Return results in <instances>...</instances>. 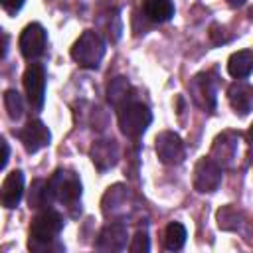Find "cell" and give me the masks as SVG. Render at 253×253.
Returning <instances> with one entry per match:
<instances>
[{
	"label": "cell",
	"instance_id": "obj_1",
	"mask_svg": "<svg viewBox=\"0 0 253 253\" xmlns=\"http://www.w3.org/2000/svg\"><path fill=\"white\" fill-rule=\"evenodd\" d=\"M63 229L61 213L53 210L40 211L30 223V241L28 247L32 251H47V249H61V245H53L57 235Z\"/></svg>",
	"mask_w": 253,
	"mask_h": 253
},
{
	"label": "cell",
	"instance_id": "obj_2",
	"mask_svg": "<svg viewBox=\"0 0 253 253\" xmlns=\"http://www.w3.org/2000/svg\"><path fill=\"white\" fill-rule=\"evenodd\" d=\"M71 57L85 69H97L105 57V42L93 30H85L71 47Z\"/></svg>",
	"mask_w": 253,
	"mask_h": 253
},
{
	"label": "cell",
	"instance_id": "obj_3",
	"mask_svg": "<svg viewBox=\"0 0 253 253\" xmlns=\"http://www.w3.org/2000/svg\"><path fill=\"white\" fill-rule=\"evenodd\" d=\"M150 123H152L150 109L144 103L136 101V99L128 101L126 105H123L119 109V126H121V132L125 136H128V138H138L148 128Z\"/></svg>",
	"mask_w": 253,
	"mask_h": 253
},
{
	"label": "cell",
	"instance_id": "obj_4",
	"mask_svg": "<svg viewBox=\"0 0 253 253\" xmlns=\"http://www.w3.org/2000/svg\"><path fill=\"white\" fill-rule=\"evenodd\" d=\"M47 184H49V192H51L53 202H59L67 208L77 206V202L81 198V182H79V176L75 172L57 170L47 180Z\"/></svg>",
	"mask_w": 253,
	"mask_h": 253
},
{
	"label": "cell",
	"instance_id": "obj_5",
	"mask_svg": "<svg viewBox=\"0 0 253 253\" xmlns=\"http://www.w3.org/2000/svg\"><path fill=\"white\" fill-rule=\"evenodd\" d=\"M221 184V164L211 156H204L194 166V188L200 194H211Z\"/></svg>",
	"mask_w": 253,
	"mask_h": 253
},
{
	"label": "cell",
	"instance_id": "obj_6",
	"mask_svg": "<svg viewBox=\"0 0 253 253\" xmlns=\"http://www.w3.org/2000/svg\"><path fill=\"white\" fill-rule=\"evenodd\" d=\"M24 89L32 109L40 111L45 99V67L42 63H30L24 73Z\"/></svg>",
	"mask_w": 253,
	"mask_h": 253
},
{
	"label": "cell",
	"instance_id": "obj_7",
	"mask_svg": "<svg viewBox=\"0 0 253 253\" xmlns=\"http://www.w3.org/2000/svg\"><path fill=\"white\" fill-rule=\"evenodd\" d=\"M20 51L26 59H38L40 55H43L45 45H47V34L43 30L42 24H28L24 28V32L20 34Z\"/></svg>",
	"mask_w": 253,
	"mask_h": 253
},
{
	"label": "cell",
	"instance_id": "obj_8",
	"mask_svg": "<svg viewBox=\"0 0 253 253\" xmlns=\"http://www.w3.org/2000/svg\"><path fill=\"white\" fill-rule=\"evenodd\" d=\"M190 95L200 109L211 113L215 109V79L210 73L196 75L190 81Z\"/></svg>",
	"mask_w": 253,
	"mask_h": 253
},
{
	"label": "cell",
	"instance_id": "obj_9",
	"mask_svg": "<svg viewBox=\"0 0 253 253\" xmlns=\"http://www.w3.org/2000/svg\"><path fill=\"white\" fill-rule=\"evenodd\" d=\"M156 154H158V160L162 164H180L184 160V142L182 138L172 132V130H164L156 136Z\"/></svg>",
	"mask_w": 253,
	"mask_h": 253
},
{
	"label": "cell",
	"instance_id": "obj_10",
	"mask_svg": "<svg viewBox=\"0 0 253 253\" xmlns=\"http://www.w3.org/2000/svg\"><path fill=\"white\" fill-rule=\"evenodd\" d=\"M16 136L20 138V142L24 144V148H26L30 154H34V152L45 148V146L49 144V140H51L49 128H47L42 121H38V119H36V121H30L24 128H20V130L16 132Z\"/></svg>",
	"mask_w": 253,
	"mask_h": 253
},
{
	"label": "cell",
	"instance_id": "obj_11",
	"mask_svg": "<svg viewBox=\"0 0 253 253\" xmlns=\"http://www.w3.org/2000/svg\"><path fill=\"white\" fill-rule=\"evenodd\" d=\"M126 237H128V229L125 223H109L101 229L95 247L99 251H121L126 247Z\"/></svg>",
	"mask_w": 253,
	"mask_h": 253
},
{
	"label": "cell",
	"instance_id": "obj_12",
	"mask_svg": "<svg viewBox=\"0 0 253 253\" xmlns=\"http://www.w3.org/2000/svg\"><path fill=\"white\" fill-rule=\"evenodd\" d=\"M227 101L239 117L249 115L253 111V85H249L245 81L231 83L227 89Z\"/></svg>",
	"mask_w": 253,
	"mask_h": 253
},
{
	"label": "cell",
	"instance_id": "obj_13",
	"mask_svg": "<svg viewBox=\"0 0 253 253\" xmlns=\"http://www.w3.org/2000/svg\"><path fill=\"white\" fill-rule=\"evenodd\" d=\"M89 154H91L93 164L101 172H105V170H109V168H113L117 164V160H119V146H117V142L113 138L95 140L91 150H89Z\"/></svg>",
	"mask_w": 253,
	"mask_h": 253
},
{
	"label": "cell",
	"instance_id": "obj_14",
	"mask_svg": "<svg viewBox=\"0 0 253 253\" xmlns=\"http://www.w3.org/2000/svg\"><path fill=\"white\" fill-rule=\"evenodd\" d=\"M237 138L239 134L235 132H223L219 134L215 140H213V146H211V158L221 164V166H231L233 160H235V154H237Z\"/></svg>",
	"mask_w": 253,
	"mask_h": 253
},
{
	"label": "cell",
	"instance_id": "obj_15",
	"mask_svg": "<svg viewBox=\"0 0 253 253\" xmlns=\"http://www.w3.org/2000/svg\"><path fill=\"white\" fill-rule=\"evenodd\" d=\"M24 194V172L22 170H12L4 182H2V206L12 210L20 204Z\"/></svg>",
	"mask_w": 253,
	"mask_h": 253
},
{
	"label": "cell",
	"instance_id": "obj_16",
	"mask_svg": "<svg viewBox=\"0 0 253 253\" xmlns=\"http://www.w3.org/2000/svg\"><path fill=\"white\" fill-rule=\"evenodd\" d=\"M126 204H128V192L121 184L113 186L107 190L103 198V211L109 217H119L126 213Z\"/></svg>",
	"mask_w": 253,
	"mask_h": 253
},
{
	"label": "cell",
	"instance_id": "obj_17",
	"mask_svg": "<svg viewBox=\"0 0 253 253\" xmlns=\"http://www.w3.org/2000/svg\"><path fill=\"white\" fill-rule=\"evenodd\" d=\"M132 87H130V83H128V79L126 77H115L111 83H109V87H107V99H109V103L119 111L123 105H126L128 101H132Z\"/></svg>",
	"mask_w": 253,
	"mask_h": 253
},
{
	"label": "cell",
	"instance_id": "obj_18",
	"mask_svg": "<svg viewBox=\"0 0 253 253\" xmlns=\"http://www.w3.org/2000/svg\"><path fill=\"white\" fill-rule=\"evenodd\" d=\"M227 71L235 79L249 77L251 71H253V51L251 49H241V51L231 53V57L227 61Z\"/></svg>",
	"mask_w": 253,
	"mask_h": 253
},
{
	"label": "cell",
	"instance_id": "obj_19",
	"mask_svg": "<svg viewBox=\"0 0 253 253\" xmlns=\"http://www.w3.org/2000/svg\"><path fill=\"white\" fill-rule=\"evenodd\" d=\"M142 10L150 22L162 24L174 16V2L172 0H144Z\"/></svg>",
	"mask_w": 253,
	"mask_h": 253
},
{
	"label": "cell",
	"instance_id": "obj_20",
	"mask_svg": "<svg viewBox=\"0 0 253 253\" xmlns=\"http://www.w3.org/2000/svg\"><path fill=\"white\" fill-rule=\"evenodd\" d=\"M215 217H217V225L223 231H237L241 227V221H243V213L235 206H231V204L219 208Z\"/></svg>",
	"mask_w": 253,
	"mask_h": 253
},
{
	"label": "cell",
	"instance_id": "obj_21",
	"mask_svg": "<svg viewBox=\"0 0 253 253\" xmlns=\"http://www.w3.org/2000/svg\"><path fill=\"white\" fill-rule=\"evenodd\" d=\"M186 227L180 223V221H172L166 225V231H164V249L166 251H180L186 243Z\"/></svg>",
	"mask_w": 253,
	"mask_h": 253
},
{
	"label": "cell",
	"instance_id": "obj_22",
	"mask_svg": "<svg viewBox=\"0 0 253 253\" xmlns=\"http://www.w3.org/2000/svg\"><path fill=\"white\" fill-rule=\"evenodd\" d=\"M51 202H53V198H51L47 180H34L32 192H30V198H28L30 208H47Z\"/></svg>",
	"mask_w": 253,
	"mask_h": 253
},
{
	"label": "cell",
	"instance_id": "obj_23",
	"mask_svg": "<svg viewBox=\"0 0 253 253\" xmlns=\"http://www.w3.org/2000/svg\"><path fill=\"white\" fill-rule=\"evenodd\" d=\"M4 107H6V111H8V117H10L12 121H18V119L22 117V113H24V103H22L20 93L14 91V89H8V91L4 93Z\"/></svg>",
	"mask_w": 253,
	"mask_h": 253
},
{
	"label": "cell",
	"instance_id": "obj_24",
	"mask_svg": "<svg viewBox=\"0 0 253 253\" xmlns=\"http://www.w3.org/2000/svg\"><path fill=\"white\" fill-rule=\"evenodd\" d=\"M128 249H130L132 253H146V251L150 249V241H148V233H146L144 229H138V231L134 233V237H132V241H130V245H128Z\"/></svg>",
	"mask_w": 253,
	"mask_h": 253
},
{
	"label": "cell",
	"instance_id": "obj_25",
	"mask_svg": "<svg viewBox=\"0 0 253 253\" xmlns=\"http://www.w3.org/2000/svg\"><path fill=\"white\" fill-rule=\"evenodd\" d=\"M223 32H225V30H223L219 24H213V26L210 28V40H211L215 45H219V43H225V42H227V38L223 36Z\"/></svg>",
	"mask_w": 253,
	"mask_h": 253
},
{
	"label": "cell",
	"instance_id": "obj_26",
	"mask_svg": "<svg viewBox=\"0 0 253 253\" xmlns=\"http://www.w3.org/2000/svg\"><path fill=\"white\" fill-rule=\"evenodd\" d=\"M0 2H2V8H4L8 14H16V12L24 6L26 0H0Z\"/></svg>",
	"mask_w": 253,
	"mask_h": 253
},
{
	"label": "cell",
	"instance_id": "obj_27",
	"mask_svg": "<svg viewBox=\"0 0 253 253\" xmlns=\"http://www.w3.org/2000/svg\"><path fill=\"white\" fill-rule=\"evenodd\" d=\"M8 156H10V148H8V142L2 138V162H0V168H6Z\"/></svg>",
	"mask_w": 253,
	"mask_h": 253
},
{
	"label": "cell",
	"instance_id": "obj_28",
	"mask_svg": "<svg viewBox=\"0 0 253 253\" xmlns=\"http://www.w3.org/2000/svg\"><path fill=\"white\" fill-rule=\"evenodd\" d=\"M227 4L237 8V6H243V4H245V0H227Z\"/></svg>",
	"mask_w": 253,
	"mask_h": 253
},
{
	"label": "cell",
	"instance_id": "obj_29",
	"mask_svg": "<svg viewBox=\"0 0 253 253\" xmlns=\"http://www.w3.org/2000/svg\"><path fill=\"white\" fill-rule=\"evenodd\" d=\"M247 136H249V142L253 144V125L249 126V130H247Z\"/></svg>",
	"mask_w": 253,
	"mask_h": 253
}]
</instances>
